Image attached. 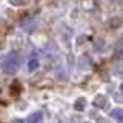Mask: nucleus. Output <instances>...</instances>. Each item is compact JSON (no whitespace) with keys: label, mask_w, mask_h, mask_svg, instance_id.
Listing matches in <instances>:
<instances>
[{"label":"nucleus","mask_w":123,"mask_h":123,"mask_svg":"<svg viewBox=\"0 0 123 123\" xmlns=\"http://www.w3.org/2000/svg\"><path fill=\"white\" fill-rule=\"evenodd\" d=\"M40 120H42V114L40 112H36L34 115H31V117H29V122L31 123H37V122H40Z\"/></svg>","instance_id":"nucleus-1"}]
</instances>
